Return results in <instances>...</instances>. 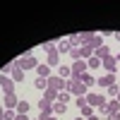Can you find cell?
I'll list each match as a JSON object with an SVG mask.
<instances>
[{"instance_id":"cell-1","label":"cell","mask_w":120,"mask_h":120,"mask_svg":"<svg viewBox=\"0 0 120 120\" xmlns=\"http://www.w3.org/2000/svg\"><path fill=\"white\" fill-rule=\"evenodd\" d=\"M86 84L82 82V77H70V94L72 96H86L89 91H86Z\"/></svg>"},{"instance_id":"cell-2","label":"cell","mask_w":120,"mask_h":120,"mask_svg":"<svg viewBox=\"0 0 120 120\" xmlns=\"http://www.w3.org/2000/svg\"><path fill=\"white\" fill-rule=\"evenodd\" d=\"M101 67L106 70V75H115V72H118V58H115V55L103 58V60H101Z\"/></svg>"},{"instance_id":"cell-3","label":"cell","mask_w":120,"mask_h":120,"mask_svg":"<svg viewBox=\"0 0 120 120\" xmlns=\"http://www.w3.org/2000/svg\"><path fill=\"white\" fill-rule=\"evenodd\" d=\"M17 65L22 67L24 72H26V70H36V67H38V63H36V58H34V55H22V58L17 60Z\"/></svg>"},{"instance_id":"cell-4","label":"cell","mask_w":120,"mask_h":120,"mask_svg":"<svg viewBox=\"0 0 120 120\" xmlns=\"http://www.w3.org/2000/svg\"><path fill=\"white\" fill-rule=\"evenodd\" d=\"M70 67H72V77H82V75L86 72V70H89L86 60H75V63L70 65Z\"/></svg>"},{"instance_id":"cell-5","label":"cell","mask_w":120,"mask_h":120,"mask_svg":"<svg viewBox=\"0 0 120 120\" xmlns=\"http://www.w3.org/2000/svg\"><path fill=\"white\" fill-rule=\"evenodd\" d=\"M0 84H3V91H5V94H15V82H12V77L0 75Z\"/></svg>"},{"instance_id":"cell-6","label":"cell","mask_w":120,"mask_h":120,"mask_svg":"<svg viewBox=\"0 0 120 120\" xmlns=\"http://www.w3.org/2000/svg\"><path fill=\"white\" fill-rule=\"evenodd\" d=\"M38 111H41V118L53 115V103H51V101H46V98H41V101H38Z\"/></svg>"},{"instance_id":"cell-7","label":"cell","mask_w":120,"mask_h":120,"mask_svg":"<svg viewBox=\"0 0 120 120\" xmlns=\"http://www.w3.org/2000/svg\"><path fill=\"white\" fill-rule=\"evenodd\" d=\"M17 103H19L17 94H5V111H15Z\"/></svg>"},{"instance_id":"cell-8","label":"cell","mask_w":120,"mask_h":120,"mask_svg":"<svg viewBox=\"0 0 120 120\" xmlns=\"http://www.w3.org/2000/svg\"><path fill=\"white\" fill-rule=\"evenodd\" d=\"M10 77H12V82H15V84H19V82L24 79V70L15 63V65H12V75H10Z\"/></svg>"},{"instance_id":"cell-9","label":"cell","mask_w":120,"mask_h":120,"mask_svg":"<svg viewBox=\"0 0 120 120\" xmlns=\"http://www.w3.org/2000/svg\"><path fill=\"white\" fill-rule=\"evenodd\" d=\"M96 84H101V86L108 89L111 84H118V82H115V75H103V77H98V79H96Z\"/></svg>"},{"instance_id":"cell-10","label":"cell","mask_w":120,"mask_h":120,"mask_svg":"<svg viewBox=\"0 0 120 120\" xmlns=\"http://www.w3.org/2000/svg\"><path fill=\"white\" fill-rule=\"evenodd\" d=\"M48 67H60V53L58 51H53V53H48V63H46Z\"/></svg>"},{"instance_id":"cell-11","label":"cell","mask_w":120,"mask_h":120,"mask_svg":"<svg viewBox=\"0 0 120 120\" xmlns=\"http://www.w3.org/2000/svg\"><path fill=\"white\" fill-rule=\"evenodd\" d=\"M86 46H91V48H94V53H96L98 48L103 46V36H101V34H94V38H91V41H89Z\"/></svg>"},{"instance_id":"cell-12","label":"cell","mask_w":120,"mask_h":120,"mask_svg":"<svg viewBox=\"0 0 120 120\" xmlns=\"http://www.w3.org/2000/svg\"><path fill=\"white\" fill-rule=\"evenodd\" d=\"M58 77L70 79V77H72V67H70V65H60V67H58Z\"/></svg>"},{"instance_id":"cell-13","label":"cell","mask_w":120,"mask_h":120,"mask_svg":"<svg viewBox=\"0 0 120 120\" xmlns=\"http://www.w3.org/2000/svg\"><path fill=\"white\" fill-rule=\"evenodd\" d=\"M58 94H60V91H55V89L48 86L46 91H43V98H46V101H51V103H55V101H58Z\"/></svg>"},{"instance_id":"cell-14","label":"cell","mask_w":120,"mask_h":120,"mask_svg":"<svg viewBox=\"0 0 120 120\" xmlns=\"http://www.w3.org/2000/svg\"><path fill=\"white\" fill-rule=\"evenodd\" d=\"M79 51H82V60H89V58H94V48H91V46L82 43V46H79Z\"/></svg>"},{"instance_id":"cell-15","label":"cell","mask_w":120,"mask_h":120,"mask_svg":"<svg viewBox=\"0 0 120 120\" xmlns=\"http://www.w3.org/2000/svg\"><path fill=\"white\" fill-rule=\"evenodd\" d=\"M70 51H72V43H70V41H67V38H63V41H60V43H58V53H60V55H63V53H70Z\"/></svg>"},{"instance_id":"cell-16","label":"cell","mask_w":120,"mask_h":120,"mask_svg":"<svg viewBox=\"0 0 120 120\" xmlns=\"http://www.w3.org/2000/svg\"><path fill=\"white\" fill-rule=\"evenodd\" d=\"M65 111H67V103H60V101L53 103V115H65Z\"/></svg>"},{"instance_id":"cell-17","label":"cell","mask_w":120,"mask_h":120,"mask_svg":"<svg viewBox=\"0 0 120 120\" xmlns=\"http://www.w3.org/2000/svg\"><path fill=\"white\" fill-rule=\"evenodd\" d=\"M36 72H38V77H43V79H48V77H51V67H48V65H41V63H38V67H36Z\"/></svg>"},{"instance_id":"cell-18","label":"cell","mask_w":120,"mask_h":120,"mask_svg":"<svg viewBox=\"0 0 120 120\" xmlns=\"http://www.w3.org/2000/svg\"><path fill=\"white\" fill-rule=\"evenodd\" d=\"M94 55H96L98 60H103V58H108V55H111V48H108V46L103 43V46H101V48H98V51H96Z\"/></svg>"},{"instance_id":"cell-19","label":"cell","mask_w":120,"mask_h":120,"mask_svg":"<svg viewBox=\"0 0 120 120\" xmlns=\"http://www.w3.org/2000/svg\"><path fill=\"white\" fill-rule=\"evenodd\" d=\"M29 108H31V106H29V101H19L15 111H17L19 115H26V113H29Z\"/></svg>"},{"instance_id":"cell-20","label":"cell","mask_w":120,"mask_h":120,"mask_svg":"<svg viewBox=\"0 0 120 120\" xmlns=\"http://www.w3.org/2000/svg\"><path fill=\"white\" fill-rule=\"evenodd\" d=\"M79 111H82V118H84V120H86V118H91V115H94V108H91V106H89V103H84L82 108H79Z\"/></svg>"},{"instance_id":"cell-21","label":"cell","mask_w":120,"mask_h":120,"mask_svg":"<svg viewBox=\"0 0 120 120\" xmlns=\"http://www.w3.org/2000/svg\"><path fill=\"white\" fill-rule=\"evenodd\" d=\"M34 86H36V89H41V91H46V89H48V79H43V77H38L36 82H34Z\"/></svg>"},{"instance_id":"cell-22","label":"cell","mask_w":120,"mask_h":120,"mask_svg":"<svg viewBox=\"0 0 120 120\" xmlns=\"http://www.w3.org/2000/svg\"><path fill=\"white\" fill-rule=\"evenodd\" d=\"M108 113H120V103H118V98L108 101Z\"/></svg>"},{"instance_id":"cell-23","label":"cell","mask_w":120,"mask_h":120,"mask_svg":"<svg viewBox=\"0 0 120 120\" xmlns=\"http://www.w3.org/2000/svg\"><path fill=\"white\" fill-rule=\"evenodd\" d=\"M70 58H72V63H75V60H82V51H79V46H72V51H70Z\"/></svg>"},{"instance_id":"cell-24","label":"cell","mask_w":120,"mask_h":120,"mask_svg":"<svg viewBox=\"0 0 120 120\" xmlns=\"http://www.w3.org/2000/svg\"><path fill=\"white\" fill-rule=\"evenodd\" d=\"M86 65H89V70H96V67H101V60L94 55V58H89V60H86Z\"/></svg>"},{"instance_id":"cell-25","label":"cell","mask_w":120,"mask_h":120,"mask_svg":"<svg viewBox=\"0 0 120 120\" xmlns=\"http://www.w3.org/2000/svg\"><path fill=\"white\" fill-rule=\"evenodd\" d=\"M82 82H84L86 86H91V84H96V79H94V75H89V72H84V75H82Z\"/></svg>"},{"instance_id":"cell-26","label":"cell","mask_w":120,"mask_h":120,"mask_svg":"<svg viewBox=\"0 0 120 120\" xmlns=\"http://www.w3.org/2000/svg\"><path fill=\"white\" fill-rule=\"evenodd\" d=\"M70 96H72L70 91H60V94H58V101H60V103H70Z\"/></svg>"},{"instance_id":"cell-27","label":"cell","mask_w":120,"mask_h":120,"mask_svg":"<svg viewBox=\"0 0 120 120\" xmlns=\"http://www.w3.org/2000/svg\"><path fill=\"white\" fill-rule=\"evenodd\" d=\"M106 91H108V96H113V98H115V96H118V91H120V86H118V84H111Z\"/></svg>"},{"instance_id":"cell-28","label":"cell","mask_w":120,"mask_h":120,"mask_svg":"<svg viewBox=\"0 0 120 120\" xmlns=\"http://www.w3.org/2000/svg\"><path fill=\"white\" fill-rule=\"evenodd\" d=\"M67 41L72 43V46H79V43H82V36H79V34H72V36L67 38Z\"/></svg>"},{"instance_id":"cell-29","label":"cell","mask_w":120,"mask_h":120,"mask_svg":"<svg viewBox=\"0 0 120 120\" xmlns=\"http://www.w3.org/2000/svg\"><path fill=\"white\" fill-rule=\"evenodd\" d=\"M79 36H82V43H89V41L94 38V34H91V31H82Z\"/></svg>"},{"instance_id":"cell-30","label":"cell","mask_w":120,"mask_h":120,"mask_svg":"<svg viewBox=\"0 0 120 120\" xmlns=\"http://www.w3.org/2000/svg\"><path fill=\"white\" fill-rule=\"evenodd\" d=\"M17 118V111H5V120H15Z\"/></svg>"},{"instance_id":"cell-31","label":"cell","mask_w":120,"mask_h":120,"mask_svg":"<svg viewBox=\"0 0 120 120\" xmlns=\"http://www.w3.org/2000/svg\"><path fill=\"white\" fill-rule=\"evenodd\" d=\"M84 103H86V96H77V106H79V108H82Z\"/></svg>"},{"instance_id":"cell-32","label":"cell","mask_w":120,"mask_h":120,"mask_svg":"<svg viewBox=\"0 0 120 120\" xmlns=\"http://www.w3.org/2000/svg\"><path fill=\"white\" fill-rule=\"evenodd\" d=\"M106 120H118V113H106Z\"/></svg>"},{"instance_id":"cell-33","label":"cell","mask_w":120,"mask_h":120,"mask_svg":"<svg viewBox=\"0 0 120 120\" xmlns=\"http://www.w3.org/2000/svg\"><path fill=\"white\" fill-rule=\"evenodd\" d=\"M0 120H5V106H0Z\"/></svg>"},{"instance_id":"cell-34","label":"cell","mask_w":120,"mask_h":120,"mask_svg":"<svg viewBox=\"0 0 120 120\" xmlns=\"http://www.w3.org/2000/svg\"><path fill=\"white\" fill-rule=\"evenodd\" d=\"M15 120H29V118H26V115H19V113H17V118H15Z\"/></svg>"},{"instance_id":"cell-35","label":"cell","mask_w":120,"mask_h":120,"mask_svg":"<svg viewBox=\"0 0 120 120\" xmlns=\"http://www.w3.org/2000/svg\"><path fill=\"white\" fill-rule=\"evenodd\" d=\"M41 120H58V115H48V118H41Z\"/></svg>"},{"instance_id":"cell-36","label":"cell","mask_w":120,"mask_h":120,"mask_svg":"<svg viewBox=\"0 0 120 120\" xmlns=\"http://www.w3.org/2000/svg\"><path fill=\"white\" fill-rule=\"evenodd\" d=\"M113 36H115V41H118V43H120V31H115V34H113Z\"/></svg>"},{"instance_id":"cell-37","label":"cell","mask_w":120,"mask_h":120,"mask_svg":"<svg viewBox=\"0 0 120 120\" xmlns=\"http://www.w3.org/2000/svg\"><path fill=\"white\" fill-rule=\"evenodd\" d=\"M86 120H101V118H98V115H96V113H94V115H91V118H86Z\"/></svg>"},{"instance_id":"cell-38","label":"cell","mask_w":120,"mask_h":120,"mask_svg":"<svg viewBox=\"0 0 120 120\" xmlns=\"http://www.w3.org/2000/svg\"><path fill=\"white\" fill-rule=\"evenodd\" d=\"M115 98H118V103H120V91H118V96H115Z\"/></svg>"},{"instance_id":"cell-39","label":"cell","mask_w":120,"mask_h":120,"mask_svg":"<svg viewBox=\"0 0 120 120\" xmlns=\"http://www.w3.org/2000/svg\"><path fill=\"white\" fill-rule=\"evenodd\" d=\"M77 120H84V118H77Z\"/></svg>"},{"instance_id":"cell-40","label":"cell","mask_w":120,"mask_h":120,"mask_svg":"<svg viewBox=\"0 0 120 120\" xmlns=\"http://www.w3.org/2000/svg\"><path fill=\"white\" fill-rule=\"evenodd\" d=\"M118 120H120V113H118Z\"/></svg>"},{"instance_id":"cell-41","label":"cell","mask_w":120,"mask_h":120,"mask_svg":"<svg viewBox=\"0 0 120 120\" xmlns=\"http://www.w3.org/2000/svg\"><path fill=\"white\" fill-rule=\"evenodd\" d=\"M38 120H41V118H38Z\"/></svg>"}]
</instances>
